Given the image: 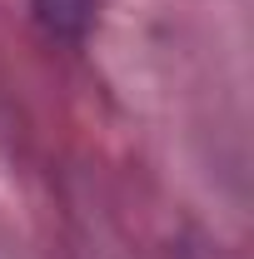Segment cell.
Returning a JSON list of instances; mask_svg holds the SVG:
<instances>
[{
	"mask_svg": "<svg viewBox=\"0 0 254 259\" xmlns=\"http://www.w3.org/2000/svg\"><path fill=\"white\" fill-rule=\"evenodd\" d=\"M35 20L50 40H65V45H80L85 35L95 30L100 0H30Z\"/></svg>",
	"mask_w": 254,
	"mask_h": 259,
	"instance_id": "obj_1",
	"label": "cell"
}]
</instances>
